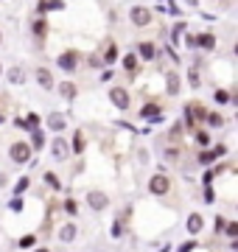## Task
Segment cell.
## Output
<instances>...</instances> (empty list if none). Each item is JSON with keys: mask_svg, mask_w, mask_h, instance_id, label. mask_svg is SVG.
I'll use <instances>...</instances> for the list:
<instances>
[{"mask_svg": "<svg viewBox=\"0 0 238 252\" xmlns=\"http://www.w3.org/2000/svg\"><path fill=\"white\" fill-rule=\"evenodd\" d=\"M120 235H123V224H120V219H118V221L112 224V238H120Z\"/></svg>", "mask_w": 238, "mask_h": 252, "instance_id": "35", "label": "cell"}, {"mask_svg": "<svg viewBox=\"0 0 238 252\" xmlns=\"http://www.w3.org/2000/svg\"><path fill=\"white\" fill-rule=\"evenodd\" d=\"M188 84H191V87H199V76H196V73H188Z\"/></svg>", "mask_w": 238, "mask_h": 252, "instance_id": "38", "label": "cell"}, {"mask_svg": "<svg viewBox=\"0 0 238 252\" xmlns=\"http://www.w3.org/2000/svg\"><path fill=\"white\" fill-rule=\"evenodd\" d=\"M221 233H227L230 238H236V235H238V221H230V224H224V230H221Z\"/></svg>", "mask_w": 238, "mask_h": 252, "instance_id": "29", "label": "cell"}, {"mask_svg": "<svg viewBox=\"0 0 238 252\" xmlns=\"http://www.w3.org/2000/svg\"><path fill=\"white\" fill-rule=\"evenodd\" d=\"M224 152H227L224 146H216L213 152H202V154H199V162H202V165H210V162L216 160V157H221V154H224Z\"/></svg>", "mask_w": 238, "mask_h": 252, "instance_id": "13", "label": "cell"}, {"mask_svg": "<svg viewBox=\"0 0 238 252\" xmlns=\"http://www.w3.org/2000/svg\"><path fill=\"white\" fill-rule=\"evenodd\" d=\"M193 48H205V51H213V48H216V36H213V34H199V36H193Z\"/></svg>", "mask_w": 238, "mask_h": 252, "instance_id": "10", "label": "cell"}, {"mask_svg": "<svg viewBox=\"0 0 238 252\" xmlns=\"http://www.w3.org/2000/svg\"><path fill=\"white\" fill-rule=\"evenodd\" d=\"M177 137H179V126H177V129H171V132H168V140H177Z\"/></svg>", "mask_w": 238, "mask_h": 252, "instance_id": "40", "label": "cell"}, {"mask_svg": "<svg viewBox=\"0 0 238 252\" xmlns=\"http://www.w3.org/2000/svg\"><path fill=\"white\" fill-rule=\"evenodd\" d=\"M138 51H140V59H149V62H151V59L157 56V48L151 45V42H140Z\"/></svg>", "mask_w": 238, "mask_h": 252, "instance_id": "17", "label": "cell"}, {"mask_svg": "<svg viewBox=\"0 0 238 252\" xmlns=\"http://www.w3.org/2000/svg\"><path fill=\"white\" fill-rule=\"evenodd\" d=\"M149 190H151V193H157V196H163V193H168V190H171V180H168L165 174H154V177L149 180Z\"/></svg>", "mask_w": 238, "mask_h": 252, "instance_id": "2", "label": "cell"}, {"mask_svg": "<svg viewBox=\"0 0 238 252\" xmlns=\"http://www.w3.org/2000/svg\"><path fill=\"white\" fill-rule=\"evenodd\" d=\"M59 95H64V98H73V95H76V84L62 81V84H59Z\"/></svg>", "mask_w": 238, "mask_h": 252, "instance_id": "22", "label": "cell"}, {"mask_svg": "<svg viewBox=\"0 0 238 252\" xmlns=\"http://www.w3.org/2000/svg\"><path fill=\"white\" fill-rule=\"evenodd\" d=\"M48 129H54V132H62V129H64V115H59V112L48 115Z\"/></svg>", "mask_w": 238, "mask_h": 252, "instance_id": "18", "label": "cell"}, {"mask_svg": "<svg viewBox=\"0 0 238 252\" xmlns=\"http://www.w3.org/2000/svg\"><path fill=\"white\" fill-rule=\"evenodd\" d=\"M9 81H11V84H23V81H26V76H23V70H20V67H11V70H9Z\"/></svg>", "mask_w": 238, "mask_h": 252, "instance_id": "24", "label": "cell"}, {"mask_svg": "<svg viewBox=\"0 0 238 252\" xmlns=\"http://www.w3.org/2000/svg\"><path fill=\"white\" fill-rule=\"evenodd\" d=\"M0 42H3V34H0Z\"/></svg>", "mask_w": 238, "mask_h": 252, "instance_id": "43", "label": "cell"}, {"mask_svg": "<svg viewBox=\"0 0 238 252\" xmlns=\"http://www.w3.org/2000/svg\"><path fill=\"white\" fill-rule=\"evenodd\" d=\"M129 20H132L138 28H143V26H149V23H151V11H149L146 6H135V9L129 11Z\"/></svg>", "mask_w": 238, "mask_h": 252, "instance_id": "3", "label": "cell"}, {"mask_svg": "<svg viewBox=\"0 0 238 252\" xmlns=\"http://www.w3.org/2000/svg\"><path fill=\"white\" fill-rule=\"evenodd\" d=\"M196 247H199V244H196V238H193V241H185L182 247H179V252H193Z\"/></svg>", "mask_w": 238, "mask_h": 252, "instance_id": "36", "label": "cell"}, {"mask_svg": "<svg viewBox=\"0 0 238 252\" xmlns=\"http://www.w3.org/2000/svg\"><path fill=\"white\" fill-rule=\"evenodd\" d=\"M205 118H208V124L210 126H224V118L216 115V112H213V115H205Z\"/></svg>", "mask_w": 238, "mask_h": 252, "instance_id": "31", "label": "cell"}, {"mask_svg": "<svg viewBox=\"0 0 238 252\" xmlns=\"http://www.w3.org/2000/svg\"><path fill=\"white\" fill-rule=\"evenodd\" d=\"M123 67H126V70H135V67H138V59H135L132 54H126L123 56Z\"/></svg>", "mask_w": 238, "mask_h": 252, "instance_id": "30", "label": "cell"}, {"mask_svg": "<svg viewBox=\"0 0 238 252\" xmlns=\"http://www.w3.org/2000/svg\"><path fill=\"white\" fill-rule=\"evenodd\" d=\"M87 205H90L92 210H104V207H110V196H107L104 190H90V193H87Z\"/></svg>", "mask_w": 238, "mask_h": 252, "instance_id": "4", "label": "cell"}, {"mask_svg": "<svg viewBox=\"0 0 238 252\" xmlns=\"http://www.w3.org/2000/svg\"><path fill=\"white\" fill-rule=\"evenodd\" d=\"M185 227H188V233H191V235H199L202 227H205V219H202L199 213H191V216H188V221H185Z\"/></svg>", "mask_w": 238, "mask_h": 252, "instance_id": "9", "label": "cell"}, {"mask_svg": "<svg viewBox=\"0 0 238 252\" xmlns=\"http://www.w3.org/2000/svg\"><path fill=\"white\" fill-rule=\"evenodd\" d=\"M59 9H64L62 0H42L39 3V11H59Z\"/></svg>", "mask_w": 238, "mask_h": 252, "instance_id": "21", "label": "cell"}, {"mask_svg": "<svg viewBox=\"0 0 238 252\" xmlns=\"http://www.w3.org/2000/svg\"><path fill=\"white\" fill-rule=\"evenodd\" d=\"M17 126H23V129H31V132H34V129H39V115H37V112H28L26 121H17Z\"/></svg>", "mask_w": 238, "mask_h": 252, "instance_id": "15", "label": "cell"}, {"mask_svg": "<svg viewBox=\"0 0 238 252\" xmlns=\"http://www.w3.org/2000/svg\"><path fill=\"white\" fill-rule=\"evenodd\" d=\"M110 101H112L118 109H126V107H129V93L120 90V87H115V90L110 93Z\"/></svg>", "mask_w": 238, "mask_h": 252, "instance_id": "7", "label": "cell"}, {"mask_svg": "<svg viewBox=\"0 0 238 252\" xmlns=\"http://www.w3.org/2000/svg\"><path fill=\"white\" fill-rule=\"evenodd\" d=\"M9 157H11V162H17V165H26V162H31V146L23 143V140L11 143V146H9Z\"/></svg>", "mask_w": 238, "mask_h": 252, "instance_id": "1", "label": "cell"}, {"mask_svg": "<svg viewBox=\"0 0 238 252\" xmlns=\"http://www.w3.org/2000/svg\"><path fill=\"white\" fill-rule=\"evenodd\" d=\"M28 185H31V180H28V177H20V180H17V185H14V196H20V193H26V190H28Z\"/></svg>", "mask_w": 238, "mask_h": 252, "instance_id": "25", "label": "cell"}, {"mask_svg": "<svg viewBox=\"0 0 238 252\" xmlns=\"http://www.w3.org/2000/svg\"><path fill=\"white\" fill-rule=\"evenodd\" d=\"M104 59H107V62H115V59H118V51H115V45H107V54H104Z\"/></svg>", "mask_w": 238, "mask_h": 252, "instance_id": "32", "label": "cell"}, {"mask_svg": "<svg viewBox=\"0 0 238 252\" xmlns=\"http://www.w3.org/2000/svg\"><path fill=\"white\" fill-rule=\"evenodd\" d=\"M0 73H3V67H0Z\"/></svg>", "mask_w": 238, "mask_h": 252, "instance_id": "45", "label": "cell"}, {"mask_svg": "<svg viewBox=\"0 0 238 252\" xmlns=\"http://www.w3.org/2000/svg\"><path fill=\"white\" fill-rule=\"evenodd\" d=\"M216 101H219V104H227V101H230V93H227V90H216Z\"/></svg>", "mask_w": 238, "mask_h": 252, "instance_id": "37", "label": "cell"}, {"mask_svg": "<svg viewBox=\"0 0 238 252\" xmlns=\"http://www.w3.org/2000/svg\"><path fill=\"white\" fill-rule=\"evenodd\" d=\"M205 118V109L199 107V104H188L185 107V121H188V129H193V124L196 121H202Z\"/></svg>", "mask_w": 238, "mask_h": 252, "instance_id": "6", "label": "cell"}, {"mask_svg": "<svg viewBox=\"0 0 238 252\" xmlns=\"http://www.w3.org/2000/svg\"><path fill=\"white\" fill-rule=\"evenodd\" d=\"M64 213L67 216H79V205H76V199H64Z\"/></svg>", "mask_w": 238, "mask_h": 252, "instance_id": "23", "label": "cell"}, {"mask_svg": "<svg viewBox=\"0 0 238 252\" xmlns=\"http://www.w3.org/2000/svg\"><path fill=\"white\" fill-rule=\"evenodd\" d=\"M45 31H48V26L42 23V20H37V23H34V34H37V36H45Z\"/></svg>", "mask_w": 238, "mask_h": 252, "instance_id": "33", "label": "cell"}, {"mask_svg": "<svg viewBox=\"0 0 238 252\" xmlns=\"http://www.w3.org/2000/svg\"><path fill=\"white\" fill-rule=\"evenodd\" d=\"M51 152H54V157H56V160H64V157L70 154V149H67V143H64L62 137H56L54 143H51Z\"/></svg>", "mask_w": 238, "mask_h": 252, "instance_id": "12", "label": "cell"}, {"mask_svg": "<svg viewBox=\"0 0 238 252\" xmlns=\"http://www.w3.org/2000/svg\"><path fill=\"white\" fill-rule=\"evenodd\" d=\"M196 3H199V0H188V6H196Z\"/></svg>", "mask_w": 238, "mask_h": 252, "instance_id": "41", "label": "cell"}, {"mask_svg": "<svg viewBox=\"0 0 238 252\" xmlns=\"http://www.w3.org/2000/svg\"><path fill=\"white\" fill-rule=\"evenodd\" d=\"M221 230H224V219L216 216V233H221Z\"/></svg>", "mask_w": 238, "mask_h": 252, "instance_id": "39", "label": "cell"}, {"mask_svg": "<svg viewBox=\"0 0 238 252\" xmlns=\"http://www.w3.org/2000/svg\"><path fill=\"white\" fill-rule=\"evenodd\" d=\"M37 81H39L42 90H51V87H54V76H51L48 67H37Z\"/></svg>", "mask_w": 238, "mask_h": 252, "instance_id": "11", "label": "cell"}, {"mask_svg": "<svg viewBox=\"0 0 238 252\" xmlns=\"http://www.w3.org/2000/svg\"><path fill=\"white\" fill-rule=\"evenodd\" d=\"M76 238V224H62L59 227V241L62 244H70Z\"/></svg>", "mask_w": 238, "mask_h": 252, "instance_id": "14", "label": "cell"}, {"mask_svg": "<svg viewBox=\"0 0 238 252\" xmlns=\"http://www.w3.org/2000/svg\"><path fill=\"white\" fill-rule=\"evenodd\" d=\"M9 210H11V213H23V199L14 196V199L9 202Z\"/></svg>", "mask_w": 238, "mask_h": 252, "instance_id": "28", "label": "cell"}, {"mask_svg": "<svg viewBox=\"0 0 238 252\" xmlns=\"http://www.w3.org/2000/svg\"><path fill=\"white\" fill-rule=\"evenodd\" d=\"M0 124H3V118H0Z\"/></svg>", "mask_w": 238, "mask_h": 252, "instance_id": "44", "label": "cell"}, {"mask_svg": "<svg viewBox=\"0 0 238 252\" xmlns=\"http://www.w3.org/2000/svg\"><path fill=\"white\" fill-rule=\"evenodd\" d=\"M165 87H168V95H177V93H179V76H177V73H168Z\"/></svg>", "mask_w": 238, "mask_h": 252, "instance_id": "19", "label": "cell"}, {"mask_svg": "<svg viewBox=\"0 0 238 252\" xmlns=\"http://www.w3.org/2000/svg\"><path fill=\"white\" fill-rule=\"evenodd\" d=\"M31 152H34V149H37V152H42V149H45V135H42V132H39V129H34V132H31Z\"/></svg>", "mask_w": 238, "mask_h": 252, "instance_id": "16", "label": "cell"}, {"mask_svg": "<svg viewBox=\"0 0 238 252\" xmlns=\"http://www.w3.org/2000/svg\"><path fill=\"white\" fill-rule=\"evenodd\" d=\"M34 244H37V235H23V238H20V250H31V247H34Z\"/></svg>", "mask_w": 238, "mask_h": 252, "instance_id": "26", "label": "cell"}, {"mask_svg": "<svg viewBox=\"0 0 238 252\" xmlns=\"http://www.w3.org/2000/svg\"><path fill=\"white\" fill-rule=\"evenodd\" d=\"M56 62H59V67H62V70H67V73L76 70V64H79V51H64Z\"/></svg>", "mask_w": 238, "mask_h": 252, "instance_id": "5", "label": "cell"}, {"mask_svg": "<svg viewBox=\"0 0 238 252\" xmlns=\"http://www.w3.org/2000/svg\"><path fill=\"white\" fill-rule=\"evenodd\" d=\"M196 143L208 146V143H210V135H208V132H196Z\"/></svg>", "mask_w": 238, "mask_h": 252, "instance_id": "34", "label": "cell"}, {"mask_svg": "<svg viewBox=\"0 0 238 252\" xmlns=\"http://www.w3.org/2000/svg\"><path fill=\"white\" fill-rule=\"evenodd\" d=\"M45 182H48V185H51L54 190H59V188H62V182H59V177H56L54 171H48V174H45Z\"/></svg>", "mask_w": 238, "mask_h": 252, "instance_id": "27", "label": "cell"}, {"mask_svg": "<svg viewBox=\"0 0 238 252\" xmlns=\"http://www.w3.org/2000/svg\"><path fill=\"white\" fill-rule=\"evenodd\" d=\"M37 252H48V250H37Z\"/></svg>", "mask_w": 238, "mask_h": 252, "instance_id": "42", "label": "cell"}, {"mask_svg": "<svg viewBox=\"0 0 238 252\" xmlns=\"http://www.w3.org/2000/svg\"><path fill=\"white\" fill-rule=\"evenodd\" d=\"M140 118H143V121H151V124H157V121L163 118V112H160V107H157V104H146V107L140 109Z\"/></svg>", "mask_w": 238, "mask_h": 252, "instance_id": "8", "label": "cell"}, {"mask_svg": "<svg viewBox=\"0 0 238 252\" xmlns=\"http://www.w3.org/2000/svg\"><path fill=\"white\" fill-rule=\"evenodd\" d=\"M84 146H87V140H84L82 129H79V132L73 135V146H70V152H73V154H82V152H84Z\"/></svg>", "mask_w": 238, "mask_h": 252, "instance_id": "20", "label": "cell"}]
</instances>
